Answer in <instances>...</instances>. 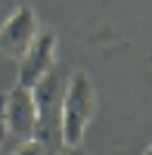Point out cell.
<instances>
[{
    "mask_svg": "<svg viewBox=\"0 0 152 155\" xmlns=\"http://www.w3.org/2000/svg\"><path fill=\"white\" fill-rule=\"evenodd\" d=\"M96 112V90L90 74L74 71L68 87L62 90V102H59V140L62 146L78 149L84 143V134L90 127V118Z\"/></svg>",
    "mask_w": 152,
    "mask_h": 155,
    "instance_id": "obj_1",
    "label": "cell"
},
{
    "mask_svg": "<svg viewBox=\"0 0 152 155\" xmlns=\"http://www.w3.org/2000/svg\"><path fill=\"white\" fill-rule=\"evenodd\" d=\"M3 130L6 140L12 143H25L31 140L37 130V109H34V96H31V87H22L16 84L9 90V96L3 99Z\"/></svg>",
    "mask_w": 152,
    "mask_h": 155,
    "instance_id": "obj_2",
    "label": "cell"
},
{
    "mask_svg": "<svg viewBox=\"0 0 152 155\" xmlns=\"http://www.w3.org/2000/svg\"><path fill=\"white\" fill-rule=\"evenodd\" d=\"M53 62H56V34L53 31H37L34 41L28 44V50L19 56V78H16V84L34 87L50 68H53Z\"/></svg>",
    "mask_w": 152,
    "mask_h": 155,
    "instance_id": "obj_3",
    "label": "cell"
},
{
    "mask_svg": "<svg viewBox=\"0 0 152 155\" xmlns=\"http://www.w3.org/2000/svg\"><path fill=\"white\" fill-rule=\"evenodd\" d=\"M31 96H34V109H37V140H47L50 127H59V102H62V78L56 68H50L41 81L31 87Z\"/></svg>",
    "mask_w": 152,
    "mask_h": 155,
    "instance_id": "obj_4",
    "label": "cell"
},
{
    "mask_svg": "<svg viewBox=\"0 0 152 155\" xmlns=\"http://www.w3.org/2000/svg\"><path fill=\"white\" fill-rule=\"evenodd\" d=\"M37 34V16L31 6H16L9 12V19L0 25V53H6L9 59H19L28 44Z\"/></svg>",
    "mask_w": 152,
    "mask_h": 155,
    "instance_id": "obj_5",
    "label": "cell"
},
{
    "mask_svg": "<svg viewBox=\"0 0 152 155\" xmlns=\"http://www.w3.org/2000/svg\"><path fill=\"white\" fill-rule=\"evenodd\" d=\"M12 155H47V146H44V140L31 137V140H25V143H19Z\"/></svg>",
    "mask_w": 152,
    "mask_h": 155,
    "instance_id": "obj_6",
    "label": "cell"
},
{
    "mask_svg": "<svg viewBox=\"0 0 152 155\" xmlns=\"http://www.w3.org/2000/svg\"><path fill=\"white\" fill-rule=\"evenodd\" d=\"M12 152H16V143H12V140H6V146L0 143V155H12Z\"/></svg>",
    "mask_w": 152,
    "mask_h": 155,
    "instance_id": "obj_7",
    "label": "cell"
},
{
    "mask_svg": "<svg viewBox=\"0 0 152 155\" xmlns=\"http://www.w3.org/2000/svg\"><path fill=\"white\" fill-rule=\"evenodd\" d=\"M59 155H74V152H71L68 146H62V152H59Z\"/></svg>",
    "mask_w": 152,
    "mask_h": 155,
    "instance_id": "obj_8",
    "label": "cell"
},
{
    "mask_svg": "<svg viewBox=\"0 0 152 155\" xmlns=\"http://www.w3.org/2000/svg\"><path fill=\"white\" fill-rule=\"evenodd\" d=\"M143 155H152V143H149V149H146V152H143Z\"/></svg>",
    "mask_w": 152,
    "mask_h": 155,
    "instance_id": "obj_9",
    "label": "cell"
},
{
    "mask_svg": "<svg viewBox=\"0 0 152 155\" xmlns=\"http://www.w3.org/2000/svg\"><path fill=\"white\" fill-rule=\"evenodd\" d=\"M149 62H152V56H149Z\"/></svg>",
    "mask_w": 152,
    "mask_h": 155,
    "instance_id": "obj_10",
    "label": "cell"
},
{
    "mask_svg": "<svg viewBox=\"0 0 152 155\" xmlns=\"http://www.w3.org/2000/svg\"><path fill=\"white\" fill-rule=\"evenodd\" d=\"M0 143H3V140H0Z\"/></svg>",
    "mask_w": 152,
    "mask_h": 155,
    "instance_id": "obj_11",
    "label": "cell"
}]
</instances>
